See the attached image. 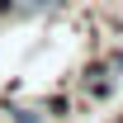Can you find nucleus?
Listing matches in <instances>:
<instances>
[{
  "label": "nucleus",
  "mask_w": 123,
  "mask_h": 123,
  "mask_svg": "<svg viewBox=\"0 0 123 123\" xmlns=\"http://www.w3.org/2000/svg\"><path fill=\"white\" fill-rule=\"evenodd\" d=\"M76 5L80 0H14V10L19 19H66V14H76Z\"/></svg>",
  "instance_id": "nucleus-1"
},
{
  "label": "nucleus",
  "mask_w": 123,
  "mask_h": 123,
  "mask_svg": "<svg viewBox=\"0 0 123 123\" xmlns=\"http://www.w3.org/2000/svg\"><path fill=\"white\" fill-rule=\"evenodd\" d=\"M104 123H123V114H114V118H104Z\"/></svg>",
  "instance_id": "nucleus-3"
},
{
  "label": "nucleus",
  "mask_w": 123,
  "mask_h": 123,
  "mask_svg": "<svg viewBox=\"0 0 123 123\" xmlns=\"http://www.w3.org/2000/svg\"><path fill=\"white\" fill-rule=\"evenodd\" d=\"M19 19V10H14V0H0V29H5V24H14Z\"/></svg>",
  "instance_id": "nucleus-2"
}]
</instances>
